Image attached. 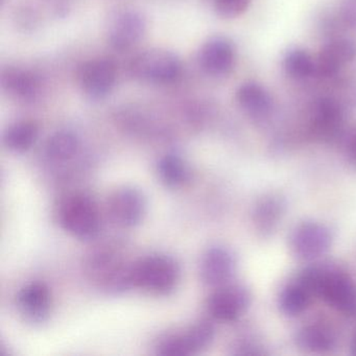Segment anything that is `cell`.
Instances as JSON below:
<instances>
[{"label":"cell","mask_w":356,"mask_h":356,"mask_svg":"<svg viewBox=\"0 0 356 356\" xmlns=\"http://www.w3.org/2000/svg\"><path fill=\"white\" fill-rule=\"evenodd\" d=\"M236 99L241 109L254 120H264L272 112V97L264 87L257 83L241 85L237 90Z\"/></svg>","instance_id":"obj_20"},{"label":"cell","mask_w":356,"mask_h":356,"mask_svg":"<svg viewBox=\"0 0 356 356\" xmlns=\"http://www.w3.org/2000/svg\"><path fill=\"white\" fill-rule=\"evenodd\" d=\"M58 220L66 232L82 241L97 238L102 228L97 204L85 193H74L65 197L60 204Z\"/></svg>","instance_id":"obj_4"},{"label":"cell","mask_w":356,"mask_h":356,"mask_svg":"<svg viewBox=\"0 0 356 356\" xmlns=\"http://www.w3.org/2000/svg\"><path fill=\"white\" fill-rule=\"evenodd\" d=\"M352 349H353V353L356 355V335L355 339L353 341V346H352Z\"/></svg>","instance_id":"obj_29"},{"label":"cell","mask_w":356,"mask_h":356,"mask_svg":"<svg viewBox=\"0 0 356 356\" xmlns=\"http://www.w3.org/2000/svg\"><path fill=\"white\" fill-rule=\"evenodd\" d=\"M80 140L70 131H59L49 136L43 149V155L51 164H64L78 155Z\"/></svg>","instance_id":"obj_21"},{"label":"cell","mask_w":356,"mask_h":356,"mask_svg":"<svg viewBox=\"0 0 356 356\" xmlns=\"http://www.w3.org/2000/svg\"><path fill=\"white\" fill-rule=\"evenodd\" d=\"M314 297L309 287L296 276L279 291L277 305L284 316L295 318L308 309Z\"/></svg>","instance_id":"obj_19"},{"label":"cell","mask_w":356,"mask_h":356,"mask_svg":"<svg viewBox=\"0 0 356 356\" xmlns=\"http://www.w3.org/2000/svg\"><path fill=\"white\" fill-rule=\"evenodd\" d=\"M132 76L137 80L155 85L177 82L182 74L180 59L165 49H149L139 54L130 65Z\"/></svg>","instance_id":"obj_6"},{"label":"cell","mask_w":356,"mask_h":356,"mask_svg":"<svg viewBox=\"0 0 356 356\" xmlns=\"http://www.w3.org/2000/svg\"><path fill=\"white\" fill-rule=\"evenodd\" d=\"M3 88L22 101L35 99L40 88L38 78L32 72L20 70H8L1 79Z\"/></svg>","instance_id":"obj_23"},{"label":"cell","mask_w":356,"mask_h":356,"mask_svg":"<svg viewBox=\"0 0 356 356\" xmlns=\"http://www.w3.org/2000/svg\"><path fill=\"white\" fill-rule=\"evenodd\" d=\"M296 276L333 309L345 316L356 314V282L341 264L316 262L302 268Z\"/></svg>","instance_id":"obj_1"},{"label":"cell","mask_w":356,"mask_h":356,"mask_svg":"<svg viewBox=\"0 0 356 356\" xmlns=\"http://www.w3.org/2000/svg\"><path fill=\"white\" fill-rule=\"evenodd\" d=\"M20 316L32 324H41L49 318L53 306L49 287L43 282H31L20 289L16 296Z\"/></svg>","instance_id":"obj_13"},{"label":"cell","mask_w":356,"mask_h":356,"mask_svg":"<svg viewBox=\"0 0 356 356\" xmlns=\"http://www.w3.org/2000/svg\"><path fill=\"white\" fill-rule=\"evenodd\" d=\"M216 333V327L210 321L201 320L182 332L162 335L156 341L154 349L157 355H193L207 349L213 343Z\"/></svg>","instance_id":"obj_5"},{"label":"cell","mask_w":356,"mask_h":356,"mask_svg":"<svg viewBox=\"0 0 356 356\" xmlns=\"http://www.w3.org/2000/svg\"><path fill=\"white\" fill-rule=\"evenodd\" d=\"M293 341L300 349L314 354L329 353L337 345V337L334 331L327 325L318 323L300 327L296 331Z\"/></svg>","instance_id":"obj_18"},{"label":"cell","mask_w":356,"mask_h":356,"mask_svg":"<svg viewBox=\"0 0 356 356\" xmlns=\"http://www.w3.org/2000/svg\"><path fill=\"white\" fill-rule=\"evenodd\" d=\"M237 266V257L232 250L225 245H213L202 256L200 276L204 284L218 289L231 282Z\"/></svg>","instance_id":"obj_11"},{"label":"cell","mask_w":356,"mask_h":356,"mask_svg":"<svg viewBox=\"0 0 356 356\" xmlns=\"http://www.w3.org/2000/svg\"><path fill=\"white\" fill-rule=\"evenodd\" d=\"M118 79V68L110 58H97L85 62L78 72L82 92L91 101H102L113 90Z\"/></svg>","instance_id":"obj_9"},{"label":"cell","mask_w":356,"mask_h":356,"mask_svg":"<svg viewBox=\"0 0 356 356\" xmlns=\"http://www.w3.org/2000/svg\"><path fill=\"white\" fill-rule=\"evenodd\" d=\"M251 0H214V9L224 18H236L245 13Z\"/></svg>","instance_id":"obj_26"},{"label":"cell","mask_w":356,"mask_h":356,"mask_svg":"<svg viewBox=\"0 0 356 356\" xmlns=\"http://www.w3.org/2000/svg\"><path fill=\"white\" fill-rule=\"evenodd\" d=\"M180 279V264L172 256L155 254L133 264V287L152 295H170L178 286Z\"/></svg>","instance_id":"obj_3"},{"label":"cell","mask_w":356,"mask_h":356,"mask_svg":"<svg viewBox=\"0 0 356 356\" xmlns=\"http://www.w3.org/2000/svg\"><path fill=\"white\" fill-rule=\"evenodd\" d=\"M341 13L346 24L356 29V0H346Z\"/></svg>","instance_id":"obj_27"},{"label":"cell","mask_w":356,"mask_h":356,"mask_svg":"<svg viewBox=\"0 0 356 356\" xmlns=\"http://www.w3.org/2000/svg\"><path fill=\"white\" fill-rule=\"evenodd\" d=\"M332 229L318 220H304L296 225L289 236L291 255L302 261H312L324 256L332 245Z\"/></svg>","instance_id":"obj_7"},{"label":"cell","mask_w":356,"mask_h":356,"mask_svg":"<svg viewBox=\"0 0 356 356\" xmlns=\"http://www.w3.org/2000/svg\"><path fill=\"white\" fill-rule=\"evenodd\" d=\"M283 66L286 74L297 80L309 78L316 72V61L304 49L289 51L285 56Z\"/></svg>","instance_id":"obj_25"},{"label":"cell","mask_w":356,"mask_h":356,"mask_svg":"<svg viewBox=\"0 0 356 356\" xmlns=\"http://www.w3.org/2000/svg\"><path fill=\"white\" fill-rule=\"evenodd\" d=\"M133 264L124 259L120 250L99 247L87 256L85 274L97 289L118 295L133 287Z\"/></svg>","instance_id":"obj_2"},{"label":"cell","mask_w":356,"mask_h":356,"mask_svg":"<svg viewBox=\"0 0 356 356\" xmlns=\"http://www.w3.org/2000/svg\"><path fill=\"white\" fill-rule=\"evenodd\" d=\"M199 62L202 70L209 76H226L234 66V47L225 37H213L202 47Z\"/></svg>","instance_id":"obj_15"},{"label":"cell","mask_w":356,"mask_h":356,"mask_svg":"<svg viewBox=\"0 0 356 356\" xmlns=\"http://www.w3.org/2000/svg\"><path fill=\"white\" fill-rule=\"evenodd\" d=\"M108 214L120 228H134L145 220L147 200L143 191L134 186H122L110 195Z\"/></svg>","instance_id":"obj_8"},{"label":"cell","mask_w":356,"mask_h":356,"mask_svg":"<svg viewBox=\"0 0 356 356\" xmlns=\"http://www.w3.org/2000/svg\"><path fill=\"white\" fill-rule=\"evenodd\" d=\"M287 210L283 195L268 193L261 195L252 209V222L260 238L268 239L277 232Z\"/></svg>","instance_id":"obj_12"},{"label":"cell","mask_w":356,"mask_h":356,"mask_svg":"<svg viewBox=\"0 0 356 356\" xmlns=\"http://www.w3.org/2000/svg\"><path fill=\"white\" fill-rule=\"evenodd\" d=\"M39 136L36 122L22 120L12 124L3 134V145L12 153L24 154L32 149Z\"/></svg>","instance_id":"obj_24"},{"label":"cell","mask_w":356,"mask_h":356,"mask_svg":"<svg viewBox=\"0 0 356 356\" xmlns=\"http://www.w3.org/2000/svg\"><path fill=\"white\" fill-rule=\"evenodd\" d=\"M356 49L351 41L337 39L323 47L316 61V72L323 78L335 76L343 66L353 61Z\"/></svg>","instance_id":"obj_17"},{"label":"cell","mask_w":356,"mask_h":356,"mask_svg":"<svg viewBox=\"0 0 356 356\" xmlns=\"http://www.w3.org/2000/svg\"><path fill=\"white\" fill-rule=\"evenodd\" d=\"M145 30L147 22L140 13L124 11L112 19L108 31V39L115 51H126L141 40Z\"/></svg>","instance_id":"obj_14"},{"label":"cell","mask_w":356,"mask_h":356,"mask_svg":"<svg viewBox=\"0 0 356 356\" xmlns=\"http://www.w3.org/2000/svg\"><path fill=\"white\" fill-rule=\"evenodd\" d=\"M345 156L348 163L356 168V132H354L346 143Z\"/></svg>","instance_id":"obj_28"},{"label":"cell","mask_w":356,"mask_h":356,"mask_svg":"<svg viewBox=\"0 0 356 356\" xmlns=\"http://www.w3.org/2000/svg\"><path fill=\"white\" fill-rule=\"evenodd\" d=\"M343 128V110L330 99H323L316 104L310 120V134L318 140L332 141Z\"/></svg>","instance_id":"obj_16"},{"label":"cell","mask_w":356,"mask_h":356,"mask_svg":"<svg viewBox=\"0 0 356 356\" xmlns=\"http://www.w3.org/2000/svg\"><path fill=\"white\" fill-rule=\"evenodd\" d=\"M157 174L162 184L170 188L184 186L191 178V168L177 154H168L158 160Z\"/></svg>","instance_id":"obj_22"},{"label":"cell","mask_w":356,"mask_h":356,"mask_svg":"<svg viewBox=\"0 0 356 356\" xmlns=\"http://www.w3.org/2000/svg\"><path fill=\"white\" fill-rule=\"evenodd\" d=\"M252 303V293L247 285L228 283L216 289L207 300L210 316L220 322H232L241 318Z\"/></svg>","instance_id":"obj_10"}]
</instances>
